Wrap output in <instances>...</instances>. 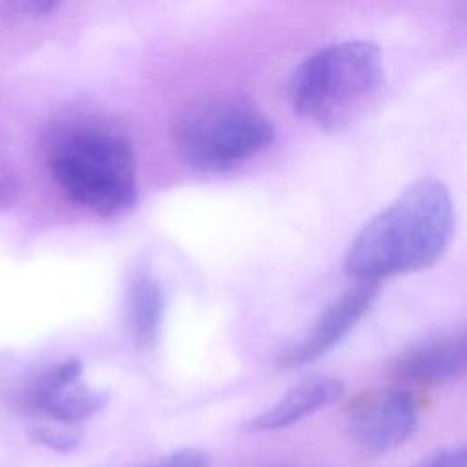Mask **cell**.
I'll list each match as a JSON object with an SVG mask.
<instances>
[{
  "mask_svg": "<svg viewBox=\"0 0 467 467\" xmlns=\"http://www.w3.org/2000/svg\"><path fill=\"white\" fill-rule=\"evenodd\" d=\"M454 221L449 188L432 177L420 179L358 232L348 244L345 270L363 283L423 270L447 250Z\"/></svg>",
  "mask_w": 467,
  "mask_h": 467,
  "instance_id": "obj_1",
  "label": "cell"
},
{
  "mask_svg": "<svg viewBox=\"0 0 467 467\" xmlns=\"http://www.w3.org/2000/svg\"><path fill=\"white\" fill-rule=\"evenodd\" d=\"M381 51L368 40H343L306 57L292 80L296 111L334 131L361 119L381 95Z\"/></svg>",
  "mask_w": 467,
  "mask_h": 467,
  "instance_id": "obj_2",
  "label": "cell"
},
{
  "mask_svg": "<svg viewBox=\"0 0 467 467\" xmlns=\"http://www.w3.org/2000/svg\"><path fill=\"white\" fill-rule=\"evenodd\" d=\"M47 166L60 192L97 215H117L137 201L133 148L122 133L106 126L66 131L49 150Z\"/></svg>",
  "mask_w": 467,
  "mask_h": 467,
  "instance_id": "obj_3",
  "label": "cell"
},
{
  "mask_svg": "<svg viewBox=\"0 0 467 467\" xmlns=\"http://www.w3.org/2000/svg\"><path fill=\"white\" fill-rule=\"evenodd\" d=\"M175 140L192 166L226 171L263 151L274 140V126L243 97H213L179 117Z\"/></svg>",
  "mask_w": 467,
  "mask_h": 467,
  "instance_id": "obj_4",
  "label": "cell"
},
{
  "mask_svg": "<svg viewBox=\"0 0 467 467\" xmlns=\"http://www.w3.org/2000/svg\"><path fill=\"white\" fill-rule=\"evenodd\" d=\"M418 425L410 392L396 387L359 392L347 405V431L365 451L381 454L401 445Z\"/></svg>",
  "mask_w": 467,
  "mask_h": 467,
  "instance_id": "obj_5",
  "label": "cell"
},
{
  "mask_svg": "<svg viewBox=\"0 0 467 467\" xmlns=\"http://www.w3.org/2000/svg\"><path fill=\"white\" fill-rule=\"evenodd\" d=\"M106 401V392L82 383V363L78 359H66L36 376L22 398L27 412L46 416L62 425L91 418Z\"/></svg>",
  "mask_w": 467,
  "mask_h": 467,
  "instance_id": "obj_6",
  "label": "cell"
},
{
  "mask_svg": "<svg viewBox=\"0 0 467 467\" xmlns=\"http://www.w3.org/2000/svg\"><path fill=\"white\" fill-rule=\"evenodd\" d=\"M378 294V283L363 281H358V285L345 290L319 314L312 328L299 343L281 352V356L275 361L277 367L292 370L319 359L367 316Z\"/></svg>",
  "mask_w": 467,
  "mask_h": 467,
  "instance_id": "obj_7",
  "label": "cell"
},
{
  "mask_svg": "<svg viewBox=\"0 0 467 467\" xmlns=\"http://www.w3.org/2000/svg\"><path fill=\"white\" fill-rule=\"evenodd\" d=\"M390 372L400 381L438 385L467 374V328L429 336L403 350Z\"/></svg>",
  "mask_w": 467,
  "mask_h": 467,
  "instance_id": "obj_8",
  "label": "cell"
},
{
  "mask_svg": "<svg viewBox=\"0 0 467 467\" xmlns=\"http://www.w3.org/2000/svg\"><path fill=\"white\" fill-rule=\"evenodd\" d=\"M345 385L332 376H312L296 387H292L279 401H275L265 412L248 420L244 432H266L285 429L310 416L312 412L332 405L343 396Z\"/></svg>",
  "mask_w": 467,
  "mask_h": 467,
  "instance_id": "obj_9",
  "label": "cell"
},
{
  "mask_svg": "<svg viewBox=\"0 0 467 467\" xmlns=\"http://www.w3.org/2000/svg\"><path fill=\"white\" fill-rule=\"evenodd\" d=\"M164 312L162 288L150 274H139L130 294V325L139 347L150 348L157 343Z\"/></svg>",
  "mask_w": 467,
  "mask_h": 467,
  "instance_id": "obj_10",
  "label": "cell"
},
{
  "mask_svg": "<svg viewBox=\"0 0 467 467\" xmlns=\"http://www.w3.org/2000/svg\"><path fill=\"white\" fill-rule=\"evenodd\" d=\"M29 438L35 443H40L47 449H53L57 452H71L75 451L82 438L73 429L66 427H49V425H36L29 429Z\"/></svg>",
  "mask_w": 467,
  "mask_h": 467,
  "instance_id": "obj_11",
  "label": "cell"
},
{
  "mask_svg": "<svg viewBox=\"0 0 467 467\" xmlns=\"http://www.w3.org/2000/svg\"><path fill=\"white\" fill-rule=\"evenodd\" d=\"M208 458L199 449H181L142 467H206Z\"/></svg>",
  "mask_w": 467,
  "mask_h": 467,
  "instance_id": "obj_12",
  "label": "cell"
},
{
  "mask_svg": "<svg viewBox=\"0 0 467 467\" xmlns=\"http://www.w3.org/2000/svg\"><path fill=\"white\" fill-rule=\"evenodd\" d=\"M414 467H467V445L443 449Z\"/></svg>",
  "mask_w": 467,
  "mask_h": 467,
  "instance_id": "obj_13",
  "label": "cell"
},
{
  "mask_svg": "<svg viewBox=\"0 0 467 467\" xmlns=\"http://www.w3.org/2000/svg\"><path fill=\"white\" fill-rule=\"evenodd\" d=\"M0 7L5 9V13H11V15H24V16H42V15H47L51 13L53 9L58 7L57 2H36V0H31V2H4L0 4Z\"/></svg>",
  "mask_w": 467,
  "mask_h": 467,
  "instance_id": "obj_14",
  "label": "cell"
}]
</instances>
